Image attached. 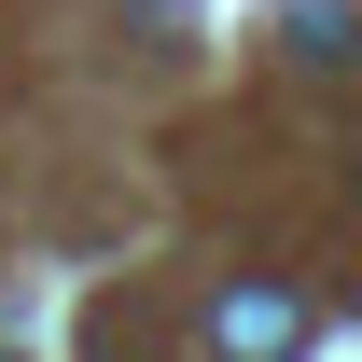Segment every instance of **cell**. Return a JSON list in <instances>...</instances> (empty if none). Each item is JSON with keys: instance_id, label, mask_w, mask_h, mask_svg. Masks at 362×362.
I'll use <instances>...</instances> for the list:
<instances>
[{"instance_id": "6da1fadb", "label": "cell", "mask_w": 362, "mask_h": 362, "mask_svg": "<svg viewBox=\"0 0 362 362\" xmlns=\"http://www.w3.org/2000/svg\"><path fill=\"white\" fill-rule=\"evenodd\" d=\"M293 349V293H237L223 307V362H279Z\"/></svg>"}, {"instance_id": "7a4b0ae2", "label": "cell", "mask_w": 362, "mask_h": 362, "mask_svg": "<svg viewBox=\"0 0 362 362\" xmlns=\"http://www.w3.org/2000/svg\"><path fill=\"white\" fill-rule=\"evenodd\" d=\"M293 42H307V56H362V14H334V0H293Z\"/></svg>"}]
</instances>
